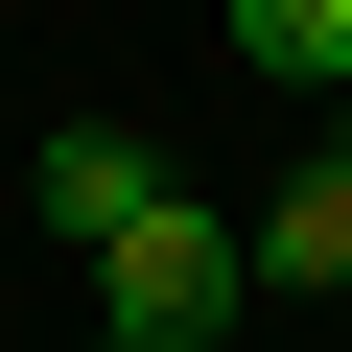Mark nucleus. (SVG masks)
<instances>
[{"label":"nucleus","instance_id":"obj_4","mask_svg":"<svg viewBox=\"0 0 352 352\" xmlns=\"http://www.w3.org/2000/svg\"><path fill=\"white\" fill-rule=\"evenodd\" d=\"M235 71H282V94H352V0H235Z\"/></svg>","mask_w":352,"mask_h":352},{"label":"nucleus","instance_id":"obj_2","mask_svg":"<svg viewBox=\"0 0 352 352\" xmlns=\"http://www.w3.org/2000/svg\"><path fill=\"white\" fill-rule=\"evenodd\" d=\"M235 258H258V305H352V141L305 164V188H282V212H258Z\"/></svg>","mask_w":352,"mask_h":352},{"label":"nucleus","instance_id":"obj_3","mask_svg":"<svg viewBox=\"0 0 352 352\" xmlns=\"http://www.w3.org/2000/svg\"><path fill=\"white\" fill-rule=\"evenodd\" d=\"M24 188H47V235H94V258H118V235H141V212H164V164H141V141H94V118H71V141H47V164H24Z\"/></svg>","mask_w":352,"mask_h":352},{"label":"nucleus","instance_id":"obj_5","mask_svg":"<svg viewBox=\"0 0 352 352\" xmlns=\"http://www.w3.org/2000/svg\"><path fill=\"white\" fill-rule=\"evenodd\" d=\"M94 352H141V329H94Z\"/></svg>","mask_w":352,"mask_h":352},{"label":"nucleus","instance_id":"obj_1","mask_svg":"<svg viewBox=\"0 0 352 352\" xmlns=\"http://www.w3.org/2000/svg\"><path fill=\"white\" fill-rule=\"evenodd\" d=\"M235 305H258V258H235V235H212L188 188H164V212H141V235L94 258V329H141V352H212Z\"/></svg>","mask_w":352,"mask_h":352}]
</instances>
